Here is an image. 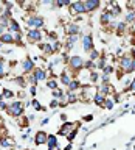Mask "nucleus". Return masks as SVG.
I'll return each mask as SVG.
<instances>
[{
    "instance_id": "obj_1",
    "label": "nucleus",
    "mask_w": 135,
    "mask_h": 150,
    "mask_svg": "<svg viewBox=\"0 0 135 150\" xmlns=\"http://www.w3.org/2000/svg\"><path fill=\"white\" fill-rule=\"evenodd\" d=\"M22 19H23V22H25L26 30H44V27H45L44 17L39 16V14H36V13L23 14Z\"/></svg>"
},
{
    "instance_id": "obj_43",
    "label": "nucleus",
    "mask_w": 135,
    "mask_h": 150,
    "mask_svg": "<svg viewBox=\"0 0 135 150\" xmlns=\"http://www.w3.org/2000/svg\"><path fill=\"white\" fill-rule=\"evenodd\" d=\"M134 150H135V145H134Z\"/></svg>"
},
{
    "instance_id": "obj_3",
    "label": "nucleus",
    "mask_w": 135,
    "mask_h": 150,
    "mask_svg": "<svg viewBox=\"0 0 135 150\" xmlns=\"http://www.w3.org/2000/svg\"><path fill=\"white\" fill-rule=\"evenodd\" d=\"M6 112L11 117H20L25 114V103L22 100H13L11 103H8V108H6Z\"/></svg>"
},
{
    "instance_id": "obj_38",
    "label": "nucleus",
    "mask_w": 135,
    "mask_h": 150,
    "mask_svg": "<svg viewBox=\"0 0 135 150\" xmlns=\"http://www.w3.org/2000/svg\"><path fill=\"white\" fill-rule=\"evenodd\" d=\"M30 94H31L33 97H34L36 94H37V89H36V86H30Z\"/></svg>"
},
{
    "instance_id": "obj_22",
    "label": "nucleus",
    "mask_w": 135,
    "mask_h": 150,
    "mask_svg": "<svg viewBox=\"0 0 135 150\" xmlns=\"http://www.w3.org/2000/svg\"><path fill=\"white\" fill-rule=\"evenodd\" d=\"M17 125L20 127V128H28V127H30V119H28L25 114L17 117Z\"/></svg>"
},
{
    "instance_id": "obj_29",
    "label": "nucleus",
    "mask_w": 135,
    "mask_h": 150,
    "mask_svg": "<svg viewBox=\"0 0 135 150\" xmlns=\"http://www.w3.org/2000/svg\"><path fill=\"white\" fill-rule=\"evenodd\" d=\"M31 105H33V108H34L36 111H47L45 106H40V103H39V100H37V98L31 100Z\"/></svg>"
},
{
    "instance_id": "obj_5",
    "label": "nucleus",
    "mask_w": 135,
    "mask_h": 150,
    "mask_svg": "<svg viewBox=\"0 0 135 150\" xmlns=\"http://www.w3.org/2000/svg\"><path fill=\"white\" fill-rule=\"evenodd\" d=\"M68 14L73 19L78 16H84L86 14V8H84V2L81 0H76V2H72L68 5Z\"/></svg>"
},
{
    "instance_id": "obj_14",
    "label": "nucleus",
    "mask_w": 135,
    "mask_h": 150,
    "mask_svg": "<svg viewBox=\"0 0 135 150\" xmlns=\"http://www.w3.org/2000/svg\"><path fill=\"white\" fill-rule=\"evenodd\" d=\"M47 139H48V133H45V131H37L34 134V144L36 145H44L47 144Z\"/></svg>"
},
{
    "instance_id": "obj_21",
    "label": "nucleus",
    "mask_w": 135,
    "mask_h": 150,
    "mask_svg": "<svg viewBox=\"0 0 135 150\" xmlns=\"http://www.w3.org/2000/svg\"><path fill=\"white\" fill-rule=\"evenodd\" d=\"M67 88H68V92H79L81 91V83L74 78V80H72V83H70Z\"/></svg>"
},
{
    "instance_id": "obj_25",
    "label": "nucleus",
    "mask_w": 135,
    "mask_h": 150,
    "mask_svg": "<svg viewBox=\"0 0 135 150\" xmlns=\"http://www.w3.org/2000/svg\"><path fill=\"white\" fill-rule=\"evenodd\" d=\"M47 88H48L50 91H54V89H58V88H59V86H58V80H56L54 77L48 78V80H47Z\"/></svg>"
},
{
    "instance_id": "obj_32",
    "label": "nucleus",
    "mask_w": 135,
    "mask_h": 150,
    "mask_svg": "<svg viewBox=\"0 0 135 150\" xmlns=\"http://www.w3.org/2000/svg\"><path fill=\"white\" fill-rule=\"evenodd\" d=\"M70 3L72 2H68V0H58V2L54 3V6L56 8H62V6H68Z\"/></svg>"
},
{
    "instance_id": "obj_37",
    "label": "nucleus",
    "mask_w": 135,
    "mask_h": 150,
    "mask_svg": "<svg viewBox=\"0 0 135 150\" xmlns=\"http://www.w3.org/2000/svg\"><path fill=\"white\" fill-rule=\"evenodd\" d=\"M25 96H26L25 89H20V91L17 92V97H19V98H25Z\"/></svg>"
},
{
    "instance_id": "obj_34",
    "label": "nucleus",
    "mask_w": 135,
    "mask_h": 150,
    "mask_svg": "<svg viewBox=\"0 0 135 150\" xmlns=\"http://www.w3.org/2000/svg\"><path fill=\"white\" fill-rule=\"evenodd\" d=\"M58 106H59V100L51 98V100H50V108H51V110H54V108H58Z\"/></svg>"
},
{
    "instance_id": "obj_24",
    "label": "nucleus",
    "mask_w": 135,
    "mask_h": 150,
    "mask_svg": "<svg viewBox=\"0 0 135 150\" xmlns=\"http://www.w3.org/2000/svg\"><path fill=\"white\" fill-rule=\"evenodd\" d=\"M13 97H14V92L11 91L9 88H3V92H2V98L5 102L6 100H13Z\"/></svg>"
},
{
    "instance_id": "obj_7",
    "label": "nucleus",
    "mask_w": 135,
    "mask_h": 150,
    "mask_svg": "<svg viewBox=\"0 0 135 150\" xmlns=\"http://www.w3.org/2000/svg\"><path fill=\"white\" fill-rule=\"evenodd\" d=\"M64 31L67 36H79V33H81V25H79V23H74V22H68L64 25Z\"/></svg>"
},
{
    "instance_id": "obj_20",
    "label": "nucleus",
    "mask_w": 135,
    "mask_h": 150,
    "mask_svg": "<svg viewBox=\"0 0 135 150\" xmlns=\"http://www.w3.org/2000/svg\"><path fill=\"white\" fill-rule=\"evenodd\" d=\"M8 74H9L8 61H5V58H2V56H0V78H6Z\"/></svg>"
},
{
    "instance_id": "obj_30",
    "label": "nucleus",
    "mask_w": 135,
    "mask_h": 150,
    "mask_svg": "<svg viewBox=\"0 0 135 150\" xmlns=\"http://www.w3.org/2000/svg\"><path fill=\"white\" fill-rule=\"evenodd\" d=\"M101 108H106V110H112L113 108V102H112V98L110 97H106V100L104 103H102V106Z\"/></svg>"
},
{
    "instance_id": "obj_2",
    "label": "nucleus",
    "mask_w": 135,
    "mask_h": 150,
    "mask_svg": "<svg viewBox=\"0 0 135 150\" xmlns=\"http://www.w3.org/2000/svg\"><path fill=\"white\" fill-rule=\"evenodd\" d=\"M135 56V52L134 50H129L127 53H124L123 58H120L118 61V69L123 72L124 75L126 74H132V59Z\"/></svg>"
},
{
    "instance_id": "obj_12",
    "label": "nucleus",
    "mask_w": 135,
    "mask_h": 150,
    "mask_svg": "<svg viewBox=\"0 0 135 150\" xmlns=\"http://www.w3.org/2000/svg\"><path fill=\"white\" fill-rule=\"evenodd\" d=\"M33 77H34L36 83L39 84L40 81H47V74H45V69H40V67H36L33 70Z\"/></svg>"
},
{
    "instance_id": "obj_9",
    "label": "nucleus",
    "mask_w": 135,
    "mask_h": 150,
    "mask_svg": "<svg viewBox=\"0 0 135 150\" xmlns=\"http://www.w3.org/2000/svg\"><path fill=\"white\" fill-rule=\"evenodd\" d=\"M101 2L100 0H86L84 2V8H86V14L87 13H95L101 8Z\"/></svg>"
},
{
    "instance_id": "obj_18",
    "label": "nucleus",
    "mask_w": 135,
    "mask_h": 150,
    "mask_svg": "<svg viewBox=\"0 0 135 150\" xmlns=\"http://www.w3.org/2000/svg\"><path fill=\"white\" fill-rule=\"evenodd\" d=\"M37 49H39L44 55H53L54 50L53 47H51L50 42H40V44H37Z\"/></svg>"
},
{
    "instance_id": "obj_19",
    "label": "nucleus",
    "mask_w": 135,
    "mask_h": 150,
    "mask_svg": "<svg viewBox=\"0 0 135 150\" xmlns=\"http://www.w3.org/2000/svg\"><path fill=\"white\" fill-rule=\"evenodd\" d=\"M129 30V25L127 23H124V22H118L116 23V30H115V35L116 36H120V38H123L126 33H127Z\"/></svg>"
},
{
    "instance_id": "obj_16",
    "label": "nucleus",
    "mask_w": 135,
    "mask_h": 150,
    "mask_svg": "<svg viewBox=\"0 0 135 150\" xmlns=\"http://www.w3.org/2000/svg\"><path fill=\"white\" fill-rule=\"evenodd\" d=\"M0 42H2L3 45H14L16 44V39H14V36L11 33H6L5 31L2 36H0Z\"/></svg>"
},
{
    "instance_id": "obj_28",
    "label": "nucleus",
    "mask_w": 135,
    "mask_h": 150,
    "mask_svg": "<svg viewBox=\"0 0 135 150\" xmlns=\"http://www.w3.org/2000/svg\"><path fill=\"white\" fill-rule=\"evenodd\" d=\"M113 72H115V67H113V66H110V64H107L106 67L102 69V75H106V77H110Z\"/></svg>"
},
{
    "instance_id": "obj_40",
    "label": "nucleus",
    "mask_w": 135,
    "mask_h": 150,
    "mask_svg": "<svg viewBox=\"0 0 135 150\" xmlns=\"http://www.w3.org/2000/svg\"><path fill=\"white\" fill-rule=\"evenodd\" d=\"M132 72H135V56H134V59H132Z\"/></svg>"
},
{
    "instance_id": "obj_39",
    "label": "nucleus",
    "mask_w": 135,
    "mask_h": 150,
    "mask_svg": "<svg viewBox=\"0 0 135 150\" xmlns=\"http://www.w3.org/2000/svg\"><path fill=\"white\" fill-rule=\"evenodd\" d=\"M92 119H93V116H92V114H88V116H84V120H86V122L92 120Z\"/></svg>"
},
{
    "instance_id": "obj_11",
    "label": "nucleus",
    "mask_w": 135,
    "mask_h": 150,
    "mask_svg": "<svg viewBox=\"0 0 135 150\" xmlns=\"http://www.w3.org/2000/svg\"><path fill=\"white\" fill-rule=\"evenodd\" d=\"M47 147H48V150H61L58 136H54V134H48V139H47Z\"/></svg>"
},
{
    "instance_id": "obj_31",
    "label": "nucleus",
    "mask_w": 135,
    "mask_h": 150,
    "mask_svg": "<svg viewBox=\"0 0 135 150\" xmlns=\"http://www.w3.org/2000/svg\"><path fill=\"white\" fill-rule=\"evenodd\" d=\"M93 100H95V105H98V106H102V103H104L106 97H102V96H100V94H96V96L93 97Z\"/></svg>"
},
{
    "instance_id": "obj_42",
    "label": "nucleus",
    "mask_w": 135,
    "mask_h": 150,
    "mask_svg": "<svg viewBox=\"0 0 135 150\" xmlns=\"http://www.w3.org/2000/svg\"><path fill=\"white\" fill-rule=\"evenodd\" d=\"M23 150H30V149H23Z\"/></svg>"
},
{
    "instance_id": "obj_4",
    "label": "nucleus",
    "mask_w": 135,
    "mask_h": 150,
    "mask_svg": "<svg viewBox=\"0 0 135 150\" xmlns=\"http://www.w3.org/2000/svg\"><path fill=\"white\" fill-rule=\"evenodd\" d=\"M84 58L82 56H79V55H73V56H70V59H68V63H67V67L72 70L73 74H78L81 69H84Z\"/></svg>"
},
{
    "instance_id": "obj_23",
    "label": "nucleus",
    "mask_w": 135,
    "mask_h": 150,
    "mask_svg": "<svg viewBox=\"0 0 135 150\" xmlns=\"http://www.w3.org/2000/svg\"><path fill=\"white\" fill-rule=\"evenodd\" d=\"M124 23H127V25H132V23H135V11H127L124 16Z\"/></svg>"
},
{
    "instance_id": "obj_17",
    "label": "nucleus",
    "mask_w": 135,
    "mask_h": 150,
    "mask_svg": "<svg viewBox=\"0 0 135 150\" xmlns=\"http://www.w3.org/2000/svg\"><path fill=\"white\" fill-rule=\"evenodd\" d=\"M112 21H113V19L110 17V14L107 13L106 9H104V11H102V13L100 14V25H101L102 28H106V27L109 25V23H110Z\"/></svg>"
},
{
    "instance_id": "obj_8",
    "label": "nucleus",
    "mask_w": 135,
    "mask_h": 150,
    "mask_svg": "<svg viewBox=\"0 0 135 150\" xmlns=\"http://www.w3.org/2000/svg\"><path fill=\"white\" fill-rule=\"evenodd\" d=\"M106 11L110 14V17L112 19H115V17H118L121 13H123V9H121V6L116 2H109L106 5Z\"/></svg>"
},
{
    "instance_id": "obj_10",
    "label": "nucleus",
    "mask_w": 135,
    "mask_h": 150,
    "mask_svg": "<svg viewBox=\"0 0 135 150\" xmlns=\"http://www.w3.org/2000/svg\"><path fill=\"white\" fill-rule=\"evenodd\" d=\"M93 49H95V47H93V38H92V35H84L82 36V50L86 52V53H90Z\"/></svg>"
},
{
    "instance_id": "obj_13",
    "label": "nucleus",
    "mask_w": 135,
    "mask_h": 150,
    "mask_svg": "<svg viewBox=\"0 0 135 150\" xmlns=\"http://www.w3.org/2000/svg\"><path fill=\"white\" fill-rule=\"evenodd\" d=\"M14 145H16V141H14L13 136H6V138L0 139V147L6 149V150H13Z\"/></svg>"
},
{
    "instance_id": "obj_35",
    "label": "nucleus",
    "mask_w": 135,
    "mask_h": 150,
    "mask_svg": "<svg viewBox=\"0 0 135 150\" xmlns=\"http://www.w3.org/2000/svg\"><path fill=\"white\" fill-rule=\"evenodd\" d=\"M127 91H130V92H134V94H135V78L130 80V84H129Z\"/></svg>"
},
{
    "instance_id": "obj_36",
    "label": "nucleus",
    "mask_w": 135,
    "mask_h": 150,
    "mask_svg": "<svg viewBox=\"0 0 135 150\" xmlns=\"http://www.w3.org/2000/svg\"><path fill=\"white\" fill-rule=\"evenodd\" d=\"M6 108H8V103L3 100V98H0V110L2 111H6Z\"/></svg>"
},
{
    "instance_id": "obj_15",
    "label": "nucleus",
    "mask_w": 135,
    "mask_h": 150,
    "mask_svg": "<svg viewBox=\"0 0 135 150\" xmlns=\"http://www.w3.org/2000/svg\"><path fill=\"white\" fill-rule=\"evenodd\" d=\"M8 33H11V35H19V33H22V28H20V25H19V22L16 19H11V21H9Z\"/></svg>"
},
{
    "instance_id": "obj_27",
    "label": "nucleus",
    "mask_w": 135,
    "mask_h": 150,
    "mask_svg": "<svg viewBox=\"0 0 135 150\" xmlns=\"http://www.w3.org/2000/svg\"><path fill=\"white\" fill-rule=\"evenodd\" d=\"M100 56H101V53H100V50L93 49V50L90 52V53H88V59H90V61H93V63H95V61H96L98 58H100Z\"/></svg>"
},
{
    "instance_id": "obj_26",
    "label": "nucleus",
    "mask_w": 135,
    "mask_h": 150,
    "mask_svg": "<svg viewBox=\"0 0 135 150\" xmlns=\"http://www.w3.org/2000/svg\"><path fill=\"white\" fill-rule=\"evenodd\" d=\"M51 96H53V98H56V100H61V98L65 96V92L62 91V88H58V89H54V91H51Z\"/></svg>"
},
{
    "instance_id": "obj_6",
    "label": "nucleus",
    "mask_w": 135,
    "mask_h": 150,
    "mask_svg": "<svg viewBox=\"0 0 135 150\" xmlns=\"http://www.w3.org/2000/svg\"><path fill=\"white\" fill-rule=\"evenodd\" d=\"M20 69H22L23 75L33 74V70L36 69V64H34V61H33L31 56H25V58L20 61Z\"/></svg>"
},
{
    "instance_id": "obj_41",
    "label": "nucleus",
    "mask_w": 135,
    "mask_h": 150,
    "mask_svg": "<svg viewBox=\"0 0 135 150\" xmlns=\"http://www.w3.org/2000/svg\"><path fill=\"white\" fill-rule=\"evenodd\" d=\"M2 92H3V86L0 84V98H2Z\"/></svg>"
},
{
    "instance_id": "obj_33",
    "label": "nucleus",
    "mask_w": 135,
    "mask_h": 150,
    "mask_svg": "<svg viewBox=\"0 0 135 150\" xmlns=\"http://www.w3.org/2000/svg\"><path fill=\"white\" fill-rule=\"evenodd\" d=\"M6 136H9L6 127H5V125H0V139H2V138H6Z\"/></svg>"
}]
</instances>
